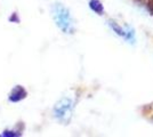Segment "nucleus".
<instances>
[{
	"label": "nucleus",
	"mask_w": 153,
	"mask_h": 137,
	"mask_svg": "<svg viewBox=\"0 0 153 137\" xmlns=\"http://www.w3.org/2000/svg\"><path fill=\"white\" fill-rule=\"evenodd\" d=\"M89 7H90V9H91L93 12L97 13L98 15H102V14H103L104 8H103V5L101 4V1H100V0H90V1H89Z\"/></svg>",
	"instance_id": "obj_5"
},
{
	"label": "nucleus",
	"mask_w": 153,
	"mask_h": 137,
	"mask_svg": "<svg viewBox=\"0 0 153 137\" xmlns=\"http://www.w3.org/2000/svg\"><path fill=\"white\" fill-rule=\"evenodd\" d=\"M108 26L113 30V32H115L118 36H120V37H126V30H123L121 26L119 25L118 23H115L114 21H111V20H108Z\"/></svg>",
	"instance_id": "obj_4"
},
{
	"label": "nucleus",
	"mask_w": 153,
	"mask_h": 137,
	"mask_svg": "<svg viewBox=\"0 0 153 137\" xmlns=\"http://www.w3.org/2000/svg\"><path fill=\"white\" fill-rule=\"evenodd\" d=\"M26 96H27V91L25 90V88L23 86L19 85V86H15L13 89H12V91L9 93L8 99L10 102H13V103H17V102L23 101Z\"/></svg>",
	"instance_id": "obj_3"
},
{
	"label": "nucleus",
	"mask_w": 153,
	"mask_h": 137,
	"mask_svg": "<svg viewBox=\"0 0 153 137\" xmlns=\"http://www.w3.org/2000/svg\"><path fill=\"white\" fill-rule=\"evenodd\" d=\"M9 22H12V23H19V15H17L16 13H13L12 14V16L9 17Z\"/></svg>",
	"instance_id": "obj_7"
},
{
	"label": "nucleus",
	"mask_w": 153,
	"mask_h": 137,
	"mask_svg": "<svg viewBox=\"0 0 153 137\" xmlns=\"http://www.w3.org/2000/svg\"><path fill=\"white\" fill-rule=\"evenodd\" d=\"M73 101L71 98L64 97L59 99L54 106V117L57 119L59 122L68 124L72 118V111H73Z\"/></svg>",
	"instance_id": "obj_2"
},
{
	"label": "nucleus",
	"mask_w": 153,
	"mask_h": 137,
	"mask_svg": "<svg viewBox=\"0 0 153 137\" xmlns=\"http://www.w3.org/2000/svg\"><path fill=\"white\" fill-rule=\"evenodd\" d=\"M53 17L58 29L64 33L74 32V24L69 9L62 4H55L53 6Z\"/></svg>",
	"instance_id": "obj_1"
},
{
	"label": "nucleus",
	"mask_w": 153,
	"mask_h": 137,
	"mask_svg": "<svg viewBox=\"0 0 153 137\" xmlns=\"http://www.w3.org/2000/svg\"><path fill=\"white\" fill-rule=\"evenodd\" d=\"M1 137H19L22 136V131L21 130H5L0 134Z\"/></svg>",
	"instance_id": "obj_6"
}]
</instances>
